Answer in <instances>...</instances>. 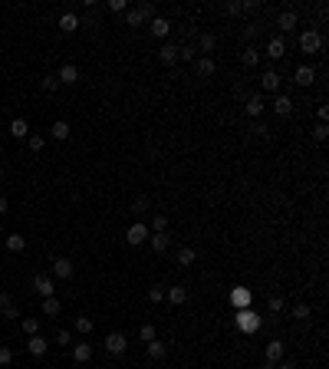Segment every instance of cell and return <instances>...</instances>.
Here are the masks:
<instances>
[{
  "label": "cell",
  "mask_w": 329,
  "mask_h": 369,
  "mask_svg": "<svg viewBox=\"0 0 329 369\" xmlns=\"http://www.w3.org/2000/svg\"><path fill=\"white\" fill-rule=\"evenodd\" d=\"M300 50H303V53H320L322 50V33L320 30H303L300 33Z\"/></svg>",
  "instance_id": "obj_1"
},
{
  "label": "cell",
  "mask_w": 329,
  "mask_h": 369,
  "mask_svg": "<svg viewBox=\"0 0 329 369\" xmlns=\"http://www.w3.org/2000/svg\"><path fill=\"white\" fill-rule=\"evenodd\" d=\"M237 326H240L244 333H257L260 330V316L254 313V310H240V313H237Z\"/></svg>",
  "instance_id": "obj_2"
},
{
  "label": "cell",
  "mask_w": 329,
  "mask_h": 369,
  "mask_svg": "<svg viewBox=\"0 0 329 369\" xmlns=\"http://www.w3.org/2000/svg\"><path fill=\"white\" fill-rule=\"evenodd\" d=\"M152 237V231H148V224H132V228L126 231V241L132 244V247H138V244H145Z\"/></svg>",
  "instance_id": "obj_3"
},
{
  "label": "cell",
  "mask_w": 329,
  "mask_h": 369,
  "mask_svg": "<svg viewBox=\"0 0 329 369\" xmlns=\"http://www.w3.org/2000/svg\"><path fill=\"white\" fill-rule=\"evenodd\" d=\"M106 349H109L112 356H122L128 349V339L122 336V333H109V336H106Z\"/></svg>",
  "instance_id": "obj_4"
},
{
  "label": "cell",
  "mask_w": 329,
  "mask_h": 369,
  "mask_svg": "<svg viewBox=\"0 0 329 369\" xmlns=\"http://www.w3.org/2000/svg\"><path fill=\"white\" fill-rule=\"evenodd\" d=\"M33 290H36L40 297H53V293H56V287H53V280H50V277L36 274V277H33Z\"/></svg>",
  "instance_id": "obj_5"
},
{
  "label": "cell",
  "mask_w": 329,
  "mask_h": 369,
  "mask_svg": "<svg viewBox=\"0 0 329 369\" xmlns=\"http://www.w3.org/2000/svg\"><path fill=\"white\" fill-rule=\"evenodd\" d=\"M53 274L60 277V280H70L72 277V260L70 257H56L53 260Z\"/></svg>",
  "instance_id": "obj_6"
},
{
  "label": "cell",
  "mask_w": 329,
  "mask_h": 369,
  "mask_svg": "<svg viewBox=\"0 0 329 369\" xmlns=\"http://www.w3.org/2000/svg\"><path fill=\"white\" fill-rule=\"evenodd\" d=\"M266 362H270V366L283 362V343L280 339H270V343H266Z\"/></svg>",
  "instance_id": "obj_7"
},
{
  "label": "cell",
  "mask_w": 329,
  "mask_h": 369,
  "mask_svg": "<svg viewBox=\"0 0 329 369\" xmlns=\"http://www.w3.org/2000/svg\"><path fill=\"white\" fill-rule=\"evenodd\" d=\"M178 53H181V50L174 47V43H164V47L158 50V60H162L164 66H172V63H178Z\"/></svg>",
  "instance_id": "obj_8"
},
{
  "label": "cell",
  "mask_w": 329,
  "mask_h": 369,
  "mask_svg": "<svg viewBox=\"0 0 329 369\" xmlns=\"http://www.w3.org/2000/svg\"><path fill=\"white\" fill-rule=\"evenodd\" d=\"M260 86H264L266 93H276V89H280V73H276V70H266L264 79H260Z\"/></svg>",
  "instance_id": "obj_9"
},
{
  "label": "cell",
  "mask_w": 329,
  "mask_h": 369,
  "mask_svg": "<svg viewBox=\"0 0 329 369\" xmlns=\"http://www.w3.org/2000/svg\"><path fill=\"white\" fill-rule=\"evenodd\" d=\"M313 79H316V70H313V66H300L296 76H293V83H296V86H310Z\"/></svg>",
  "instance_id": "obj_10"
},
{
  "label": "cell",
  "mask_w": 329,
  "mask_h": 369,
  "mask_svg": "<svg viewBox=\"0 0 329 369\" xmlns=\"http://www.w3.org/2000/svg\"><path fill=\"white\" fill-rule=\"evenodd\" d=\"M266 56H270V60H283V56H286V47H283L280 37H274L270 43H266Z\"/></svg>",
  "instance_id": "obj_11"
},
{
  "label": "cell",
  "mask_w": 329,
  "mask_h": 369,
  "mask_svg": "<svg viewBox=\"0 0 329 369\" xmlns=\"http://www.w3.org/2000/svg\"><path fill=\"white\" fill-rule=\"evenodd\" d=\"M194 70L201 73V76H214V70H218V66H214L211 56H198V60H194Z\"/></svg>",
  "instance_id": "obj_12"
},
{
  "label": "cell",
  "mask_w": 329,
  "mask_h": 369,
  "mask_svg": "<svg viewBox=\"0 0 329 369\" xmlns=\"http://www.w3.org/2000/svg\"><path fill=\"white\" fill-rule=\"evenodd\" d=\"M230 303L240 306V310H247V303H250V290H247V287H237V290L230 293Z\"/></svg>",
  "instance_id": "obj_13"
},
{
  "label": "cell",
  "mask_w": 329,
  "mask_h": 369,
  "mask_svg": "<svg viewBox=\"0 0 329 369\" xmlns=\"http://www.w3.org/2000/svg\"><path fill=\"white\" fill-rule=\"evenodd\" d=\"M274 109H276V116H290V112H293V99H290V96H276Z\"/></svg>",
  "instance_id": "obj_14"
},
{
  "label": "cell",
  "mask_w": 329,
  "mask_h": 369,
  "mask_svg": "<svg viewBox=\"0 0 329 369\" xmlns=\"http://www.w3.org/2000/svg\"><path fill=\"white\" fill-rule=\"evenodd\" d=\"M10 135H14V139H26V135H30L26 119H14V122H10Z\"/></svg>",
  "instance_id": "obj_15"
},
{
  "label": "cell",
  "mask_w": 329,
  "mask_h": 369,
  "mask_svg": "<svg viewBox=\"0 0 329 369\" xmlns=\"http://www.w3.org/2000/svg\"><path fill=\"white\" fill-rule=\"evenodd\" d=\"M50 135H53L56 142H66V139H70V122H63V119H60V122H53Z\"/></svg>",
  "instance_id": "obj_16"
},
{
  "label": "cell",
  "mask_w": 329,
  "mask_h": 369,
  "mask_svg": "<svg viewBox=\"0 0 329 369\" xmlns=\"http://www.w3.org/2000/svg\"><path fill=\"white\" fill-rule=\"evenodd\" d=\"M148 241H152V251H158V254H164L168 247H172V237L168 234H152Z\"/></svg>",
  "instance_id": "obj_17"
},
{
  "label": "cell",
  "mask_w": 329,
  "mask_h": 369,
  "mask_svg": "<svg viewBox=\"0 0 329 369\" xmlns=\"http://www.w3.org/2000/svg\"><path fill=\"white\" fill-rule=\"evenodd\" d=\"M89 356H92V346H89V343H76V346H72V359H76V362H89Z\"/></svg>",
  "instance_id": "obj_18"
},
{
  "label": "cell",
  "mask_w": 329,
  "mask_h": 369,
  "mask_svg": "<svg viewBox=\"0 0 329 369\" xmlns=\"http://www.w3.org/2000/svg\"><path fill=\"white\" fill-rule=\"evenodd\" d=\"M60 310H63V303L56 297H43V316H60Z\"/></svg>",
  "instance_id": "obj_19"
},
{
  "label": "cell",
  "mask_w": 329,
  "mask_h": 369,
  "mask_svg": "<svg viewBox=\"0 0 329 369\" xmlns=\"http://www.w3.org/2000/svg\"><path fill=\"white\" fill-rule=\"evenodd\" d=\"M260 112H264V96H250V99H247V116H254V119H257L260 116Z\"/></svg>",
  "instance_id": "obj_20"
},
{
  "label": "cell",
  "mask_w": 329,
  "mask_h": 369,
  "mask_svg": "<svg viewBox=\"0 0 329 369\" xmlns=\"http://www.w3.org/2000/svg\"><path fill=\"white\" fill-rule=\"evenodd\" d=\"M164 353H168V346L162 339H148V359H162Z\"/></svg>",
  "instance_id": "obj_21"
},
{
  "label": "cell",
  "mask_w": 329,
  "mask_h": 369,
  "mask_svg": "<svg viewBox=\"0 0 329 369\" xmlns=\"http://www.w3.org/2000/svg\"><path fill=\"white\" fill-rule=\"evenodd\" d=\"M296 27V10H283L280 14V30L286 33V30H293Z\"/></svg>",
  "instance_id": "obj_22"
},
{
  "label": "cell",
  "mask_w": 329,
  "mask_h": 369,
  "mask_svg": "<svg viewBox=\"0 0 329 369\" xmlns=\"http://www.w3.org/2000/svg\"><path fill=\"white\" fill-rule=\"evenodd\" d=\"M198 43H201V53L208 56V53H214V47H218V37H214V33H201Z\"/></svg>",
  "instance_id": "obj_23"
},
{
  "label": "cell",
  "mask_w": 329,
  "mask_h": 369,
  "mask_svg": "<svg viewBox=\"0 0 329 369\" xmlns=\"http://www.w3.org/2000/svg\"><path fill=\"white\" fill-rule=\"evenodd\" d=\"M168 30H172V24H168L164 17H155V20H152V33H155V37H168Z\"/></svg>",
  "instance_id": "obj_24"
},
{
  "label": "cell",
  "mask_w": 329,
  "mask_h": 369,
  "mask_svg": "<svg viewBox=\"0 0 329 369\" xmlns=\"http://www.w3.org/2000/svg\"><path fill=\"white\" fill-rule=\"evenodd\" d=\"M26 349H30L33 356H43V353H46V339H43V336H30V343H26Z\"/></svg>",
  "instance_id": "obj_25"
},
{
  "label": "cell",
  "mask_w": 329,
  "mask_h": 369,
  "mask_svg": "<svg viewBox=\"0 0 329 369\" xmlns=\"http://www.w3.org/2000/svg\"><path fill=\"white\" fill-rule=\"evenodd\" d=\"M164 297L178 306V303H184V300H188V290H184V287H172V290H164Z\"/></svg>",
  "instance_id": "obj_26"
},
{
  "label": "cell",
  "mask_w": 329,
  "mask_h": 369,
  "mask_svg": "<svg viewBox=\"0 0 329 369\" xmlns=\"http://www.w3.org/2000/svg\"><path fill=\"white\" fill-rule=\"evenodd\" d=\"M76 27H79V17H76V14H63V17H60V30L72 33Z\"/></svg>",
  "instance_id": "obj_27"
},
{
  "label": "cell",
  "mask_w": 329,
  "mask_h": 369,
  "mask_svg": "<svg viewBox=\"0 0 329 369\" xmlns=\"http://www.w3.org/2000/svg\"><path fill=\"white\" fill-rule=\"evenodd\" d=\"M76 79H79V70L72 63H66L63 70H60V83H76Z\"/></svg>",
  "instance_id": "obj_28"
},
{
  "label": "cell",
  "mask_w": 329,
  "mask_h": 369,
  "mask_svg": "<svg viewBox=\"0 0 329 369\" xmlns=\"http://www.w3.org/2000/svg\"><path fill=\"white\" fill-rule=\"evenodd\" d=\"M194 257H198V254L191 251V247H181V251H178V267H191Z\"/></svg>",
  "instance_id": "obj_29"
},
{
  "label": "cell",
  "mask_w": 329,
  "mask_h": 369,
  "mask_svg": "<svg viewBox=\"0 0 329 369\" xmlns=\"http://www.w3.org/2000/svg\"><path fill=\"white\" fill-rule=\"evenodd\" d=\"M148 208H152V198H148V195H138V198L132 201V211H138V214H145Z\"/></svg>",
  "instance_id": "obj_30"
},
{
  "label": "cell",
  "mask_w": 329,
  "mask_h": 369,
  "mask_svg": "<svg viewBox=\"0 0 329 369\" xmlns=\"http://www.w3.org/2000/svg\"><path fill=\"white\" fill-rule=\"evenodd\" d=\"M164 228H168V218H164V214H155V218H152V234H164Z\"/></svg>",
  "instance_id": "obj_31"
},
{
  "label": "cell",
  "mask_w": 329,
  "mask_h": 369,
  "mask_svg": "<svg viewBox=\"0 0 329 369\" xmlns=\"http://www.w3.org/2000/svg\"><path fill=\"white\" fill-rule=\"evenodd\" d=\"M10 310H14V293L0 290V313H10Z\"/></svg>",
  "instance_id": "obj_32"
},
{
  "label": "cell",
  "mask_w": 329,
  "mask_h": 369,
  "mask_svg": "<svg viewBox=\"0 0 329 369\" xmlns=\"http://www.w3.org/2000/svg\"><path fill=\"white\" fill-rule=\"evenodd\" d=\"M240 60H244V66H257V60H260L257 47H247V50H244V56H240Z\"/></svg>",
  "instance_id": "obj_33"
},
{
  "label": "cell",
  "mask_w": 329,
  "mask_h": 369,
  "mask_svg": "<svg viewBox=\"0 0 329 369\" xmlns=\"http://www.w3.org/2000/svg\"><path fill=\"white\" fill-rule=\"evenodd\" d=\"M20 326H24V333L36 336V330H40V320H36V316H26V320H20Z\"/></svg>",
  "instance_id": "obj_34"
},
{
  "label": "cell",
  "mask_w": 329,
  "mask_h": 369,
  "mask_svg": "<svg viewBox=\"0 0 329 369\" xmlns=\"http://www.w3.org/2000/svg\"><path fill=\"white\" fill-rule=\"evenodd\" d=\"M135 10H138V14L145 17V20H155V4H148V0H142V4H138Z\"/></svg>",
  "instance_id": "obj_35"
},
{
  "label": "cell",
  "mask_w": 329,
  "mask_h": 369,
  "mask_svg": "<svg viewBox=\"0 0 329 369\" xmlns=\"http://www.w3.org/2000/svg\"><path fill=\"white\" fill-rule=\"evenodd\" d=\"M24 247H26V241L20 234H10L7 237V251H24Z\"/></svg>",
  "instance_id": "obj_36"
},
{
  "label": "cell",
  "mask_w": 329,
  "mask_h": 369,
  "mask_svg": "<svg viewBox=\"0 0 329 369\" xmlns=\"http://www.w3.org/2000/svg\"><path fill=\"white\" fill-rule=\"evenodd\" d=\"M126 24L128 27H142V24H145V17H142L138 10H126Z\"/></svg>",
  "instance_id": "obj_37"
},
{
  "label": "cell",
  "mask_w": 329,
  "mask_h": 369,
  "mask_svg": "<svg viewBox=\"0 0 329 369\" xmlns=\"http://www.w3.org/2000/svg\"><path fill=\"white\" fill-rule=\"evenodd\" d=\"M40 86L46 89V93H53V89L60 86V76H43V79H40Z\"/></svg>",
  "instance_id": "obj_38"
},
{
  "label": "cell",
  "mask_w": 329,
  "mask_h": 369,
  "mask_svg": "<svg viewBox=\"0 0 329 369\" xmlns=\"http://www.w3.org/2000/svg\"><path fill=\"white\" fill-rule=\"evenodd\" d=\"M266 306H270V313H280V310H283V297H280V293H274V297L266 300Z\"/></svg>",
  "instance_id": "obj_39"
},
{
  "label": "cell",
  "mask_w": 329,
  "mask_h": 369,
  "mask_svg": "<svg viewBox=\"0 0 329 369\" xmlns=\"http://www.w3.org/2000/svg\"><path fill=\"white\" fill-rule=\"evenodd\" d=\"M293 316H296L300 323H303V320H310V306H306V303H296V306H293Z\"/></svg>",
  "instance_id": "obj_40"
},
{
  "label": "cell",
  "mask_w": 329,
  "mask_h": 369,
  "mask_svg": "<svg viewBox=\"0 0 329 369\" xmlns=\"http://www.w3.org/2000/svg\"><path fill=\"white\" fill-rule=\"evenodd\" d=\"M14 362V349L10 346H0V366H10Z\"/></svg>",
  "instance_id": "obj_41"
},
{
  "label": "cell",
  "mask_w": 329,
  "mask_h": 369,
  "mask_svg": "<svg viewBox=\"0 0 329 369\" xmlns=\"http://www.w3.org/2000/svg\"><path fill=\"white\" fill-rule=\"evenodd\" d=\"M76 330L79 333H89V330H92V320H89V316H76Z\"/></svg>",
  "instance_id": "obj_42"
},
{
  "label": "cell",
  "mask_w": 329,
  "mask_h": 369,
  "mask_svg": "<svg viewBox=\"0 0 329 369\" xmlns=\"http://www.w3.org/2000/svg\"><path fill=\"white\" fill-rule=\"evenodd\" d=\"M56 343H60V346H72V333L70 330H60V333H56Z\"/></svg>",
  "instance_id": "obj_43"
},
{
  "label": "cell",
  "mask_w": 329,
  "mask_h": 369,
  "mask_svg": "<svg viewBox=\"0 0 329 369\" xmlns=\"http://www.w3.org/2000/svg\"><path fill=\"white\" fill-rule=\"evenodd\" d=\"M26 145H30L33 152H40L43 149V135H26Z\"/></svg>",
  "instance_id": "obj_44"
},
{
  "label": "cell",
  "mask_w": 329,
  "mask_h": 369,
  "mask_svg": "<svg viewBox=\"0 0 329 369\" xmlns=\"http://www.w3.org/2000/svg\"><path fill=\"white\" fill-rule=\"evenodd\" d=\"M138 336L145 339V343H148V339H155V326H152V323H145V326L138 330Z\"/></svg>",
  "instance_id": "obj_45"
},
{
  "label": "cell",
  "mask_w": 329,
  "mask_h": 369,
  "mask_svg": "<svg viewBox=\"0 0 329 369\" xmlns=\"http://www.w3.org/2000/svg\"><path fill=\"white\" fill-rule=\"evenodd\" d=\"M148 300H152V303H158V300H164V290H162V287H152V290H148Z\"/></svg>",
  "instance_id": "obj_46"
},
{
  "label": "cell",
  "mask_w": 329,
  "mask_h": 369,
  "mask_svg": "<svg viewBox=\"0 0 329 369\" xmlns=\"http://www.w3.org/2000/svg\"><path fill=\"white\" fill-rule=\"evenodd\" d=\"M313 135H316V142H326V135H329V129H326V126H322V122H320V126H316V129H313Z\"/></svg>",
  "instance_id": "obj_47"
},
{
  "label": "cell",
  "mask_w": 329,
  "mask_h": 369,
  "mask_svg": "<svg viewBox=\"0 0 329 369\" xmlns=\"http://www.w3.org/2000/svg\"><path fill=\"white\" fill-rule=\"evenodd\" d=\"M240 10H247V14H257L260 4H254V0H247V4H240Z\"/></svg>",
  "instance_id": "obj_48"
},
{
  "label": "cell",
  "mask_w": 329,
  "mask_h": 369,
  "mask_svg": "<svg viewBox=\"0 0 329 369\" xmlns=\"http://www.w3.org/2000/svg\"><path fill=\"white\" fill-rule=\"evenodd\" d=\"M109 10H116V14H118V10H126V0H109Z\"/></svg>",
  "instance_id": "obj_49"
},
{
  "label": "cell",
  "mask_w": 329,
  "mask_h": 369,
  "mask_svg": "<svg viewBox=\"0 0 329 369\" xmlns=\"http://www.w3.org/2000/svg\"><path fill=\"white\" fill-rule=\"evenodd\" d=\"M224 10H228V14L234 17V14H240V4H224Z\"/></svg>",
  "instance_id": "obj_50"
},
{
  "label": "cell",
  "mask_w": 329,
  "mask_h": 369,
  "mask_svg": "<svg viewBox=\"0 0 329 369\" xmlns=\"http://www.w3.org/2000/svg\"><path fill=\"white\" fill-rule=\"evenodd\" d=\"M4 211H7V198L0 195V214H4Z\"/></svg>",
  "instance_id": "obj_51"
},
{
  "label": "cell",
  "mask_w": 329,
  "mask_h": 369,
  "mask_svg": "<svg viewBox=\"0 0 329 369\" xmlns=\"http://www.w3.org/2000/svg\"><path fill=\"white\" fill-rule=\"evenodd\" d=\"M276 369H296V366H293V362H280V366H276Z\"/></svg>",
  "instance_id": "obj_52"
},
{
  "label": "cell",
  "mask_w": 329,
  "mask_h": 369,
  "mask_svg": "<svg viewBox=\"0 0 329 369\" xmlns=\"http://www.w3.org/2000/svg\"><path fill=\"white\" fill-rule=\"evenodd\" d=\"M0 234H4V228H0Z\"/></svg>",
  "instance_id": "obj_53"
}]
</instances>
